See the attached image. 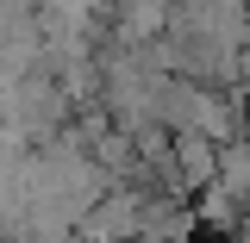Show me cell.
Returning <instances> with one entry per match:
<instances>
[{"label": "cell", "mask_w": 250, "mask_h": 243, "mask_svg": "<svg viewBox=\"0 0 250 243\" xmlns=\"http://www.w3.org/2000/svg\"><path fill=\"white\" fill-rule=\"evenodd\" d=\"M69 125H75V100L62 93L57 75H25V81H13L0 93V137H13L25 150L57 144Z\"/></svg>", "instance_id": "obj_1"}, {"label": "cell", "mask_w": 250, "mask_h": 243, "mask_svg": "<svg viewBox=\"0 0 250 243\" xmlns=\"http://www.w3.org/2000/svg\"><path fill=\"white\" fill-rule=\"evenodd\" d=\"M144 200L150 187H106L100 206L88 212L82 237L88 243H144Z\"/></svg>", "instance_id": "obj_2"}, {"label": "cell", "mask_w": 250, "mask_h": 243, "mask_svg": "<svg viewBox=\"0 0 250 243\" xmlns=\"http://www.w3.org/2000/svg\"><path fill=\"white\" fill-rule=\"evenodd\" d=\"M219 187L250 212V137H231V144L219 150Z\"/></svg>", "instance_id": "obj_3"}, {"label": "cell", "mask_w": 250, "mask_h": 243, "mask_svg": "<svg viewBox=\"0 0 250 243\" xmlns=\"http://www.w3.org/2000/svg\"><path fill=\"white\" fill-rule=\"evenodd\" d=\"M194 212H200V231H238V224H244V206H238L219 181L194 193Z\"/></svg>", "instance_id": "obj_4"}, {"label": "cell", "mask_w": 250, "mask_h": 243, "mask_svg": "<svg viewBox=\"0 0 250 243\" xmlns=\"http://www.w3.org/2000/svg\"><path fill=\"white\" fill-rule=\"evenodd\" d=\"M238 243H250V212H244V224H238Z\"/></svg>", "instance_id": "obj_5"}, {"label": "cell", "mask_w": 250, "mask_h": 243, "mask_svg": "<svg viewBox=\"0 0 250 243\" xmlns=\"http://www.w3.org/2000/svg\"><path fill=\"white\" fill-rule=\"evenodd\" d=\"M6 88H13V75H6V62H0V93H6Z\"/></svg>", "instance_id": "obj_6"}]
</instances>
